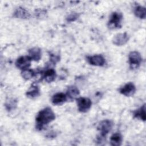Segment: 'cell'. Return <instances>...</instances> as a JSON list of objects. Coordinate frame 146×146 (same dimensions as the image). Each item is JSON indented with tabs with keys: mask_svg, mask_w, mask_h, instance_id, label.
I'll list each match as a JSON object with an SVG mask.
<instances>
[{
	"mask_svg": "<svg viewBox=\"0 0 146 146\" xmlns=\"http://www.w3.org/2000/svg\"><path fill=\"white\" fill-rule=\"evenodd\" d=\"M55 119V113L51 108H43L38 113L36 116V128L38 130H42L44 126L52 121Z\"/></svg>",
	"mask_w": 146,
	"mask_h": 146,
	"instance_id": "1",
	"label": "cell"
},
{
	"mask_svg": "<svg viewBox=\"0 0 146 146\" xmlns=\"http://www.w3.org/2000/svg\"><path fill=\"white\" fill-rule=\"evenodd\" d=\"M123 15L119 12H113L111 14L107 26L110 29H116L121 27Z\"/></svg>",
	"mask_w": 146,
	"mask_h": 146,
	"instance_id": "2",
	"label": "cell"
},
{
	"mask_svg": "<svg viewBox=\"0 0 146 146\" xmlns=\"http://www.w3.org/2000/svg\"><path fill=\"white\" fill-rule=\"evenodd\" d=\"M128 60L129 67L131 69H136L140 66L142 61V57L139 52L133 51L130 52L128 55Z\"/></svg>",
	"mask_w": 146,
	"mask_h": 146,
	"instance_id": "3",
	"label": "cell"
},
{
	"mask_svg": "<svg viewBox=\"0 0 146 146\" xmlns=\"http://www.w3.org/2000/svg\"><path fill=\"white\" fill-rule=\"evenodd\" d=\"M76 102L79 111L83 113L87 112L90 109L92 104L91 100L89 98L85 97L78 98Z\"/></svg>",
	"mask_w": 146,
	"mask_h": 146,
	"instance_id": "4",
	"label": "cell"
},
{
	"mask_svg": "<svg viewBox=\"0 0 146 146\" xmlns=\"http://www.w3.org/2000/svg\"><path fill=\"white\" fill-rule=\"evenodd\" d=\"M112 126L113 123L110 120H104L102 121L98 126V129L100 132L99 136L106 137V135L112 129Z\"/></svg>",
	"mask_w": 146,
	"mask_h": 146,
	"instance_id": "5",
	"label": "cell"
},
{
	"mask_svg": "<svg viewBox=\"0 0 146 146\" xmlns=\"http://www.w3.org/2000/svg\"><path fill=\"white\" fill-rule=\"evenodd\" d=\"M31 58L29 56H22L18 58L15 62L16 67L22 70L27 69L31 65Z\"/></svg>",
	"mask_w": 146,
	"mask_h": 146,
	"instance_id": "6",
	"label": "cell"
},
{
	"mask_svg": "<svg viewBox=\"0 0 146 146\" xmlns=\"http://www.w3.org/2000/svg\"><path fill=\"white\" fill-rule=\"evenodd\" d=\"M129 40L128 34L125 32L123 33H119L114 36L112 39V43L116 46H123L127 43Z\"/></svg>",
	"mask_w": 146,
	"mask_h": 146,
	"instance_id": "7",
	"label": "cell"
},
{
	"mask_svg": "<svg viewBox=\"0 0 146 146\" xmlns=\"http://www.w3.org/2000/svg\"><path fill=\"white\" fill-rule=\"evenodd\" d=\"M88 62L95 66H103L106 63L104 58L102 55H95L87 57Z\"/></svg>",
	"mask_w": 146,
	"mask_h": 146,
	"instance_id": "8",
	"label": "cell"
},
{
	"mask_svg": "<svg viewBox=\"0 0 146 146\" xmlns=\"http://www.w3.org/2000/svg\"><path fill=\"white\" fill-rule=\"evenodd\" d=\"M135 91L136 87L135 85L131 82H129L125 84L119 89L120 93L125 96H132L135 93Z\"/></svg>",
	"mask_w": 146,
	"mask_h": 146,
	"instance_id": "9",
	"label": "cell"
},
{
	"mask_svg": "<svg viewBox=\"0 0 146 146\" xmlns=\"http://www.w3.org/2000/svg\"><path fill=\"white\" fill-rule=\"evenodd\" d=\"M67 97L66 94L62 92H58L54 94L51 98V102L54 105H62L66 102Z\"/></svg>",
	"mask_w": 146,
	"mask_h": 146,
	"instance_id": "10",
	"label": "cell"
},
{
	"mask_svg": "<svg viewBox=\"0 0 146 146\" xmlns=\"http://www.w3.org/2000/svg\"><path fill=\"white\" fill-rule=\"evenodd\" d=\"M26 95L30 99H34L37 98L40 95V90L37 84L33 83L30 88L27 91Z\"/></svg>",
	"mask_w": 146,
	"mask_h": 146,
	"instance_id": "11",
	"label": "cell"
},
{
	"mask_svg": "<svg viewBox=\"0 0 146 146\" xmlns=\"http://www.w3.org/2000/svg\"><path fill=\"white\" fill-rule=\"evenodd\" d=\"M29 56L32 60L36 62L39 61L42 57V51L38 47H33L29 50L28 51Z\"/></svg>",
	"mask_w": 146,
	"mask_h": 146,
	"instance_id": "12",
	"label": "cell"
},
{
	"mask_svg": "<svg viewBox=\"0 0 146 146\" xmlns=\"http://www.w3.org/2000/svg\"><path fill=\"white\" fill-rule=\"evenodd\" d=\"M13 16L15 18L20 19H28L30 17V14L25 9L22 7H19L15 9Z\"/></svg>",
	"mask_w": 146,
	"mask_h": 146,
	"instance_id": "13",
	"label": "cell"
},
{
	"mask_svg": "<svg viewBox=\"0 0 146 146\" xmlns=\"http://www.w3.org/2000/svg\"><path fill=\"white\" fill-rule=\"evenodd\" d=\"M56 76V74L55 70L53 68H49L43 73L42 78L46 82L51 83L55 80Z\"/></svg>",
	"mask_w": 146,
	"mask_h": 146,
	"instance_id": "14",
	"label": "cell"
},
{
	"mask_svg": "<svg viewBox=\"0 0 146 146\" xmlns=\"http://www.w3.org/2000/svg\"><path fill=\"white\" fill-rule=\"evenodd\" d=\"M79 94H80V92L79 89L74 86H68L67 89V92H66L67 97L71 100L75 99H76L78 96L79 95Z\"/></svg>",
	"mask_w": 146,
	"mask_h": 146,
	"instance_id": "15",
	"label": "cell"
},
{
	"mask_svg": "<svg viewBox=\"0 0 146 146\" xmlns=\"http://www.w3.org/2000/svg\"><path fill=\"white\" fill-rule=\"evenodd\" d=\"M123 137L120 133H113L110 137V144L112 146H119L121 144Z\"/></svg>",
	"mask_w": 146,
	"mask_h": 146,
	"instance_id": "16",
	"label": "cell"
},
{
	"mask_svg": "<svg viewBox=\"0 0 146 146\" xmlns=\"http://www.w3.org/2000/svg\"><path fill=\"white\" fill-rule=\"evenodd\" d=\"M133 116L141 120L145 121V105L143 104L140 108L133 112Z\"/></svg>",
	"mask_w": 146,
	"mask_h": 146,
	"instance_id": "17",
	"label": "cell"
},
{
	"mask_svg": "<svg viewBox=\"0 0 146 146\" xmlns=\"http://www.w3.org/2000/svg\"><path fill=\"white\" fill-rule=\"evenodd\" d=\"M134 14L140 19H145L146 17V10L143 6L137 5L134 9Z\"/></svg>",
	"mask_w": 146,
	"mask_h": 146,
	"instance_id": "18",
	"label": "cell"
},
{
	"mask_svg": "<svg viewBox=\"0 0 146 146\" xmlns=\"http://www.w3.org/2000/svg\"><path fill=\"white\" fill-rule=\"evenodd\" d=\"M21 75L25 80H29L35 75V72L33 70L27 68L22 71Z\"/></svg>",
	"mask_w": 146,
	"mask_h": 146,
	"instance_id": "19",
	"label": "cell"
},
{
	"mask_svg": "<svg viewBox=\"0 0 146 146\" xmlns=\"http://www.w3.org/2000/svg\"><path fill=\"white\" fill-rule=\"evenodd\" d=\"M17 106V101L14 99H10L7 100L5 104L6 108L7 111H11L14 110Z\"/></svg>",
	"mask_w": 146,
	"mask_h": 146,
	"instance_id": "20",
	"label": "cell"
},
{
	"mask_svg": "<svg viewBox=\"0 0 146 146\" xmlns=\"http://www.w3.org/2000/svg\"><path fill=\"white\" fill-rule=\"evenodd\" d=\"M78 18V15L76 13H71L67 17V20L69 22H72L76 20Z\"/></svg>",
	"mask_w": 146,
	"mask_h": 146,
	"instance_id": "21",
	"label": "cell"
},
{
	"mask_svg": "<svg viewBox=\"0 0 146 146\" xmlns=\"http://www.w3.org/2000/svg\"><path fill=\"white\" fill-rule=\"evenodd\" d=\"M50 56V61L53 64H55L60 60L59 59L60 58L58 55H56L54 54H51Z\"/></svg>",
	"mask_w": 146,
	"mask_h": 146,
	"instance_id": "22",
	"label": "cell"
}]
</instances>
